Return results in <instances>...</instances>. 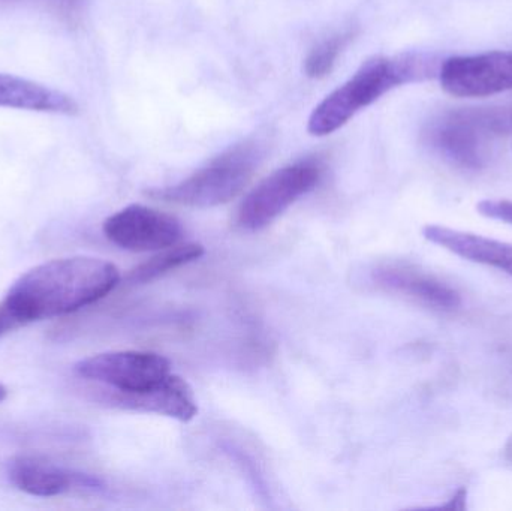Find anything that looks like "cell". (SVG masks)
I'll list each match as a JSON object with an SVG mask.
<instances>
[{
  "mask_svg": "<svg viewBox=\"0 0 512 511\" xmlns=\"http://www.w3.org/2000/svg\"><path fill=\"white\" fill-rule=\"evenodd\" d=\"M9 480L18 491L33 497L50 498L72 488L102 489L104 483L89 474L74 473L35 458H17L9 464Z\"/></svg>",
  "mask_w": 512,
  "mask_h": 511,
  "instance_id": "11",
  "label": "cell"
},
{
  "mask_svg": "<svg viewBox=\"0 0 512 511\" xmlns=\"http://www.w3.org/2000/svg\"><path fill=\"white\" fill-rule=\"evenodd\" d=\"M105 237L126 251H162L183 237L182 222L152 207L131 204L104 222Z\"/></svg>",
  "mask_w": 512,
  "mask_h": 511,
  "instance_id": "7",
  "label": "cell"
},
{
  "mask_svg": "<svg viewBox=\"0 0 512 511\" xmlns=\"http://www.w3.org/2000/svg\"><path fill=\"white\" fill-rule=\"evenodd\" d=\"M261 159V146L256 141H245L183 182L150 192V197L200 209L221 206L245 189Z\"/></svg>",
  "mask_w": 512,
  "mask_h": 511,
  "instance_id": "3",
  "label": "cell"
},
{
  "mask_svg": "<svg viewBox=\"0 0 512 511\" xmlns=\"http://www.w3.org/2000/svg\"><path fill=\"white\" fill-rule=\"evenodd\" d=\"M376 285L409 297L427 308L450 312L462 305V296L456 288L430 273L421 272L405 264H388L373 272Z\"/></svg>",
  "mask_w": 512,
  "mask_h": 511,
  "instance_id": "9",
  "label": "cell"
},
{
  "mask_svg": "<svg viewBox=\"0 0 512 511\" xmlns=\"http://www.w3.org/2000/svg\"><path fill=\"white\" fill-rule=\"evenodd\" d=\"M24 324L21 323L20 318L12 312V309L9 308L8 303L3 300L0 302V338L6 333L11 332V330L18 329V327H23Z\"/></svg>",
  "mask_w": 512,
  "mask_h": 511,
  "instance_id": "17",
  "label": "cell"
},
{
  "mask_svg": "<svg viewBox=\"0 0 512 511\" xmlns=\"http://www.w3.org/2000/svg\"><path fill=\"white\" fill-rule=\"evenodd\" d=\"M441 65L438 57L427 53H405L369 60L357 74L316 105L307 122V131L315 137L333 134L358 111L369 107L390 90L438 77Z\"/></svg>",
  "mask_w": 512,
  "mask_h": 511,
  "instance_id": "2",
  "label": "cell"
},
{
  "mask_svg": "<svg viewBox=\"0 0 512 511\" xmlns=\"http://www.w3.org/2000/svg\"><path fill=\"white\" fill-rule=\"evenodd\" d=\"M466 497H468V492H466V489H459V491L453 495V498H451L447 504L441 506V509L465 510Z\"/></svg>",
  "mask_w": 512,
  "mask_h": 511,
  "instance_id": "18",
  "label": "cell"
},
{
  "mask_svg": "<svg viewBox=\"0 0 512 511\" xmlns=\"http://www.w3.org/2000/svg\"><path fill=\"white\" fill-rule=\"evenodd\" d=\"M74 371L117 392H143L171 374V362L161 354L147 351H113L80 360Z\"/></svg>",
  "mask_w": 512,
  "mask_h": 511,
  "instance_id": "5",
  "label": "cell"
},
{
  "mask_svg": "<svg viewBox=\"0 0 512 511\" xmlns=\"http://www.w3.org/2000/svg\"><path fill=\"white\" fill-rule=\"evenodd\" d=\"M442 89L456 98H486L512 90V51H490L444 60Z\"/></svg>",
  "mask_w": 512,
  "mask_h": 511,
  "instance_id": "6",
  "label": "cell"
},
{
  "mask_svg": "<svg viewBox=\"0 0 512 511\" xmlns=\"http://www.w3.org/2000/svg\"><path fill=\"white\" fill-rule=\"evenodd\" d=\"M204 255L203 245L200 243H186V245L170 246V248L162 249L161 254L150 258L146 263L135 267L128 276L129 284H147L159 276L165 275L170 270L177 267L185 266L192 261L200 260Z\"/></svg>",
  "mask_w": 512,
  "mask_h": 511,
  "instance_id": "14",
  "label": "cell"
},
{
  "mask_svg": "<svg viewBox=\"0 0 512 511\" xmlns=\"http://www.w3.org/2000/svg\"><path fill=\"white\" fill-rule=\"evenodd\" d=\"M496 122L490 114L460 111L436 123L430 137L448 161L466 170H478L486 164Z\"/></svg>",
  "mask_w": 512,
  "mask_h": 511,
  "instance_id": "8",
  "label": "cell"
},
{
  "mask_svg": "<svg viewBox=\"0 0 512 511\" xmlns=\"http://www.w3.org/2000/svg\"><path fill=\"white\" fill-rule=\"evenodd\" d=\"M355 35L357 32L354 29H346L316 45L304 60V72L307 77L318 80L330 75L340 54L354 41Z\"/></svg>",
  "mask_w": 512,
  "mask_h": 511,
  "instance_id": "15",
  "label": "cell"
},
{
  "mask_svg": "<svg viewBox=\"0 0 512 511\" xmlns=\"http://www.w3.org/2000/svg\"><path fill=\"white\" fill-rule=\"evenodd\" d=\"M0 107L66 116L78 113V104L72 96L9 74H0Z\"/></svg>",
  "mask_w": 512,
  "mask_h": 511,
  "instance_id": "13",
  "label": "cell"
},
{
  "mask_svg": "<svg viewBox=\"0 0 512 511\" xmlns=\"http://www.w3.org/2000/svg\"><path fill=\"white\" fill-rule=\"evenodd\" d=\"M6 396H8V390H6V387L0 383V402L5 401Z\"/></svg>",
  "mask_w": 512,
  "mask_h": 511,
  "instance_id": "19",
  "label": "cell"
},
{
  "mask_svg": "<svg viewBox=\"0 0 512 511\" xmlns=\"http://www.w3.org/2000/svg\"><path fill=\"white\" fill-rule=\"evenodd\" d=\"M423 236L429 242L472 261V263L486 264L495 269L504 270L512 276V245L507 242L466 233V231L453 230L442 225H427Z\"/></svg>",
  "mask_w": 512,
  "mask_h": 511,
  "instance_id": "12",
  "label": "cell"
},
{
  "mask_svg": "<svg viewBox=\"0 0 512 511\" xmlns=\"http://www.w3.org/2000/svg\"><path fill=\"white\" fill-rule=\"evenodd\" d=\"M119 282V269L110 261L81 255L57 258L21 275L5 302L26 326L86 308L108 296Z\"/></svg>",
  "mask_w": 512,
  "mask_h": 511,
  "instance_id": "1",
  "label": "cell"
},
{
  "mask_svg": "<svg viewBox=\"0 0 512 511\" xmlns=\"http://www.w3.org/2000/svg\"><path fill=\"white\" fill-rule=\"evenodd\" d=\"M108 401L125 410L155 413L180 422H189L198 414L197 398L188 381L170 374L152 389L143 392L113 390Z\"/></svg>",
  "mask_w": 512,
  "mask_h": 511,
  "instance_id": "10",
  "label": "cell"
},
{
  "mask_svg": "<svg viewBox=\"0 0 512 511\" xmlns=\"http://www.w3.org/2000/svg\"><path fill=\"white\" fill-rule=\"evenodd\" d=\"M477 210L480 215L486 216V218L512 225L511 200H483L477 204Z\"/></svg>",
  "mask_w": 512,
  "mask_h": 511,
  "instance_id": "16",
  "label": "cell"
},
{
  "mask_svg": "<svg viewBox=\"0 0 512 511\" xmlns=\"http://www.w3.org/2000/svg\"><path fill=\"white\" fill-rule=\"evenodd\" d=\"M322 173L324 167L316 159L295 162L274 171L243 200L239 210L240 227L248 231L264 230L298 198L313 191Z\"/></svg>",
  "mask_w": 512,
  "mask_h": 511,
  "instance_id": "4",
  "label": "cell"
}]
</instances>
